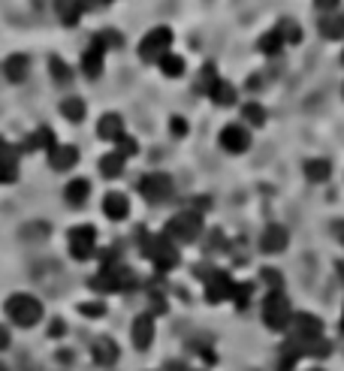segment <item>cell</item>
<instances>
[{
    "label": "cell",
    "instance_id": "cell-26",
    "mask_svg": "<svg viewBox=\"0 0 344 371\" xmlns=\"http://www.w3.org/2000/svg\"><path fill=\"white\" fill-rule=\"evenodd\" d=\"M61 115L67 121H73V124H79V121H85V100H79V97H67L61 103Z\"/></svg>",
    "mask_w": 344,
    "mask_h": 371
},
{
    "label": "cell",
    "instance_id": "cell-30",
    "mask_svg": "<svg viewBox=\"0 0 344 371\" xmlns=\"http://www.w3.org/2000/svg\"><path fill=\"white\" fill-rule=\"evenodd\" d=\"M278 33H281V40L284 43H293V46H299L302 43V28L296 21H290V19H281V24L275 28Z\"/></svg>",
    "mask_w": 344,
    "mask_h": 371
},
{
    "label": "cell",
    "instance_id": "cell-40",
    "mask_svg": "<svg viewBox=\"0 0 344 371\" xmlns=\"http://www.w3.org/2000/svg\"><path fill=\"white\" fill-rule=\"evenodd\" d=\"M170 130H172L175 136H184V133H187V121H184V118H170Z\"/></svg>",
    "mask_w": 344,
    "mask_h": 371
},
{
    "label": "cell",
    "instance_id": "cell-31",
    "mask_svg": "<svg viewBox=\"0 0 344 371\" xmlns=\"http://www.w3.org/2000/svg\"><path fill=\"white\" fill-rule=\"evenodd\" d=\"M257 46H260L263 55H278V52H281V46H284V40H281V33H278V31H269V33L260 36Z\"/></svg>",
    "mask_w": 344,
    "mask_h": 371
},
{
    "label": "cell",
    "instance_id": "cell-29",
    "mask_svg": "<svg viewBox=\"0 0 344 371\" xmlns=\"http://www.w3.org/2000/svg\"><path fill=\"white\" fill-rule=\"evenodd\" d=\"M320 33L326 36V40H341V36H344V19L341 16L320 19Z\"/></svg>",
    "mask_w": 344,
    "mask_h": 371
},
{
    "label": "cell",
    "instance_id": "cell-8",
    "mask_svg": "<svg viewBox=\"0 0 344 371\" xmlns=\"http://www.w3.org/2000/svg\"><path fill=\"white\" fill-rule=\"evenodd\" d=\"M139 194H142L151 206H160L172 197V178L167 172H151V175H142L139 182Z\"/></svg>",
    "mask_w": 344,
    "mask_h": 371
},
{
    "label": "cell",
    "instance_id": "cell-15",
    "mask_svg": "<svg viewBox=\"0 0 344 371\" xmlns=\"http://www.w3.org/2000/svg\"><path fill=\"white\" fill-rule=\"evenodd\" d=\"M287 229L281 226V224H269L266 226V233H263V239H260V251L263 254H281L284 248H287Z\"/></svg>",
    "mask_w": 344,
    "mask_h": 371
},
{
    "label": "cell",
    "instance_id": "cell-9",
    "mask_svg": "<svg viewBox=\"0 0 344 371\" xmlns=\"http://www.w3.org/2000/svg\"><path fill=\"white\" fill-rule=\"evenodd\" d=\"M233 287L236 281L229 278V272H221V268H214V272L206 278V299L212 305H218L224 299H233Z\"/></svg>",
    "mask_w": 344,
    "mask_h": 371
},
{
    "label": "cell",
    "instance_id": "cell-28",
    "mask_svg": "<svg viewBox=\"0 0 344 371\" xmlns=\"http://www.w3.org/2000/svg\"><path fill=\"white\" fill-rule=\"evenodd\" d=\"M48 73H52V82H58V85H70L73 82V70L58 55L48 58Z\"/></svg>",
    "mask_w": 344,
    "mask_h": 371
},
{
    "label": "cell",
    "instance_id": "cell-5",
    "mask_svg": "<svg viewBox=\"0 0 344 371\" xmlns=\"http://www.w3.org/2000/svg\"><path fill=\"white\" fill-rule=\"evenodd\" d=\"M170 46H172V31L170 28H155L145 33V40L139 43V58L145 63H160L163 58L170 55Z\"/></svg>",
    "mask_w": 344,
    "mask_h": 371
},
{
    "label": "cell",
    "instance_id": "cell-3",
    "mask_svg": "<svg viewBox=\"0 0 344 371\" xmlns=\"http://www.w3.org/2000/svg\"><path fill=\"white\" fill-rule=\"evenodd\" d=\"M6 314H9V320H12L16 326L31 329V326L40 323L43 305H40V299L28 296V293H12V296L6 299Z\"/></svg>",
    "mask_w": 344,
    "mask_h": 371
},
{
    "label": "cell",
    "instance_id": "cell-33",
    "mask_svg": "<svg viewBox=\"0 0 344 371\" xmlns=\"http://www.w3.org/2000/svg\"><path fill=\"white\" fill-rule=\"evenodd\" d=\"M241 118H245L251 127H263L266 124V109L260 103H245L241 106Z\"/></svg>",
    "mask_w": 344,
    "mask_h": 371
},
{
    "label": "cell",
    "instance_id": "cell-51",
    "mask_svg": "<svg viewBox=\"0 0 344 371\" xmlns=\"http://www.w3.org/2000/svg\"><path fill=\"white\" fill-rule=\"evenodd\" d=\"M341 19H344V16H341Z\"/></svg>",
    "mask_w": 344,
    "mask_h": 371
},
{
    "label": "cell",
    "instance_id": "cell-44",
    "mask_svg": "<svg viewBox=\"0 0 344 371\" xmlns=\"http://www.w3.org/2000/svg\"><path fill=\"white\" fill-rule=\"evenodd\" d=\"M163 371H187V365L182 360H170L167 365H163Z\"/></svg>",
    "mask_w": 344,
    "mask_h": 371
},
{
    "label": "cell",
    "instance_id": "cell-35",
    "mask_svg": "<svg viewBox=\"0 0 344 371\" xmlns=\"http://www.w3.org/2000/svg\"><path fill=\"white\" fill-rule=\"evenodd\" d=\"M251 293H254V284H236L233 287V302H236V308H248V302H251Z\"/></svg>",
    "mask_w": 344,
    "mask_h": 371
},
{
    "label": "cell",
    "instance_id": "cell-1",
    "mask_svg": "<svg viewBox=\"0 0 344 371\" xmlns=\"http://www.w3.org/2000/svg\"><path fill=\"white\" fill-rule=\"evenodd\" d=\"M142 254H145V260L155 263L157 275L172 272V268L182 263V257H178V251H175L172 239L167 233H163V236H145L142 233Z\"/></svg>",
    "mask_w": 344,
    "mask_h": 371
},
{
    "label": "cell",
    "instance_id": "cell-12",
    "mask_svg": "<svg viewBox=\"0 0 344 371\" xmlns=\"http://www.w3.org/2000/svg\"><path fill=\"white\" fill-rule=\"evenodd\" d=\"M221 145L229 151V155H241L251 145V133L241 124H226L221 130Z\"/></svg>",
    "mask_w": 344,
    "mask_h": 371
},
{
    "label": "cell",
    "instance_id": "cell-21",
    "mask_svg": "<svg viewBox=\"0 0 344 371\" xmlns=\"http://www.w3.org/2000/svg\"><path fill=\"white\" fill-rule=\"evenodd\" d=\"M28 67H31V61L28 55H9L6 63H4V75L9 82H24V75H28Z\"/></svg>",
    "mask_w": 344,
    "mask_h": 371
},
{
    "label": "cell",
    "instance_id": "cell-14",
    "mask_svg": "<svg viewBox=\"0 0 344 371\" xmlns=\"http://www.w3.org/2000/svg\"><path fill=\"white\" fill-rule=\"evenodd\" d=\"M155 341V317L151 314H139L133 320V348L136 350H148Z\"/></svg>",
    "mask_w": 344,
    "mask_h": 371
},
{
    "label": "cell",
    "instance_id": "cell-2",
    "mask_svg": "<svg viewBox=\"0 0 344 371\" xmlns=\"http://www.w3.org/2000/svg\"><path fill=\"white\" fill-rule=\"evenodd\" d=\"M94 293H118V290H133L136 287V272L127 268L124 263H115V266H103L97 272V278L88 281Z\"/></svg>",
    "mask_w": 344,
    "mask_h": 371
},
{
    "label": "cell",
    "instance_id": "cell-43",
    "mask_svg": "<svg viewBox=\"0 0 344 371\" xmlns=\"http://www.w3.org/2000/svg\"><path fill=\"white\" fill-rule=\"evenodd\" d=\"M314 9H320V12H333V9H338V0H317Z\"/></svg>",
    "mask_w": 344,
    "mask_h": 371
},
{
    "label": "cell",
    "instance_id": "cell-46",
    "mask_svg": "<svg viewBox=\"0 0 344 371\" xmlns=\"http://www.w3.org/2000/svg\"><path fill=\"white\" fill-rule=\"evenodd\" d=\"M335 236L344 241V221H338V224H335Z\"/></svg>",
    "mask_w": 344,
    "mask_h": 371
},
{
    "label": "cell",
    "instance_id": "cell-23",
    "mask_svg": "<svg viewBox=\"0 0 344 371\" xmlns=\"http://www.w3.org/2000/svg\"><path fill=\"white\" fill-rule=\"evenodd\" d=\"M209 97H212L214 106H233V103H236V88L229 85V82H224V79H218V82L212 85Z\"/></svg>",
    "mask_w": 344,
    "mask_h": 371
},
{
    "label": "cell",
    "instance_id": "cell-13",
    "mask_svg": "<svg viewBox=\"0 0 344 371\" xmlns=\"http://www.w3.org/2000/svg\"><path fill=\"white\" fill-rule=\"evenodd\" d=\"M290 323H293V335H299V338H320V332H323V323H320V317H314V314H293L290 317Z\"/></svg>",
    "mask_w": 344,
    "mask_h": 371
},
{
    "label": "cell",
    "instance_id": "cell-50",
    "mask_svg": "<svg viewBox=\"0 0 344 371\" xmlns=\"http://www.w3.org/2000/svg\"><path fill=\"white\" fill-rule=\"evenodd\" d=\"M341 63H344V55H341Z\"/></svg>",
    "mask_w": 344,
    "mask_h": 371
},
{
    "label": "cell",
    "instance_id": "cell-4",
    "mask_svg": "<svg viewBox=\"0 0 344 371\" xmlns=\"http://www.w3.org/2000/svg\"><path fill=\"white\" fill-rule=\"evenodd\" d=\"M290 302L284 296V290H269L266 293V302H263V320L266 326H269L272 332H284L290 326Z\"/></svg>",
    "mask_w": 344,
    "mask_h": 371
},
{
    "label": "cell",
    "instance_id": "cell-24",
    "mask_svg": "<svg viewBox=\"0 0 344 371\" xmlns=\"http://www.w3.org/2000/svg\"><path fill=\"white\" fill-rule=\"evenodd\" d=\"M55 12H58V19L67 24V28H75L82 19V4H70V0H58L55 4Z\"/></svg>",
    "mask_w": 344,
    "mask_h": 371
},
{
    "label": "cell",
    "instance_id": "cell-34",
    "mask_svg": "<svg viewBox=\"0 0 344 371\" xmlns=\"http://www.w3.org/2000/svg\"><path fill=\"white\" fill-rule=\"evenodd\" d=\"M214 82H218V75H214V67H212V63H206V67H202V73L197 75V82H194L197 94H209Z\"/></svg>",
    "mask_w": 344,
    "mask_h": 371
},
{
    "label": "cell",
    "instance_id": "cell-49",
    "mask_svg": "<svg viewBox=\"0 0 344 371\" xmlns=\"http://www.w3.org/2000/svg\"><path fill=\"white\" fill-rule=\"evenodd\" d=\"M0 371H6V368H4V365H0Z\"/></svg>",
    "mask_w": 344,
    "mask_h": 371
},
{
    "label": "cell",
    "instance_id": "cell-47",
    "mask_svg": "<svg viewBox=\"0 0 344 371\" xmlns=\"http://www.w3.org/2000/svg\"><path fill=\"white\" fill-rule=\"evenodd\" d=\"M338 329H341V335H344V314H341V323H338Z\"/></svg>",
    "mask_w": 344,
    "mask_h": 371
},
{
    "label": "cell",
    "instance_id": "cell-42",
    "mask_svg": "<svg viewBox=\"0 0 344 371\" xmlns=\"http://www.w3.org/2000/svg\"><path fill=\"white\" fill-rule=\"evenodd\" d=\"M63 332H67V326H63V320H55V323L48 326V338H61Z\"/></svg>",
    "mask_w": 344,
    "mask_h": 371
},
{
    "label": "cell",
    "instance_id": "cell-37",
    "mask_svg": "<svg viewBox=\"0 0 344 371\" xmlns=\"http://www.w3.org/2000/svg\"><path fill=\"white\" fill-rule=\"evenodd\" d=\"M263 281H266V284H269L272 290H281V272H275V268H263Z\"/></svg>",
    "mask_w": 344,
    "mask_h": 371
},
{
    "label": "cell",
    "instance_id": "cell-18",
    "mask_svg": "<svg viewBox=\"0 0 344 371\" xmlns=\"http://www.w3.org/2000/svg\"><path fill=\"white\" fill-rule=\"evenodd\" d=\"M103 211H106V217L109 221H124L127 214H130V199H127L124 194H106L103 197Z\"/></svg>",
    "mask_w": 344,
    "mask_h": 371
},
{
    "label": "cell",
    "instance_id": "cell-45",
    "mask_svg": "<svg viewBox=\"0 0 344 371\" xmlns=\"http://www.w3.org/2000/svg\"><path fill=\"white\" fill-rule=\"evenodd\" d=\"M9 348V332H6V326H0V350H6Z\"/></svg>",
    "mask_w": 344,
    "mask_h": 371
},
{
    "label": "cell",
    "instance_id": "cell-41",
    "mask_svg": "<svg viewBox=\"0 0 344 371\" xmlns=\"http://www.w3.org/2000/svg\"><path fill=\"white\" fill-rule=\"evenodd\" d=\"M226 245V239L221 236V229H214V233L209 236V251H214V248H224Z\"/></svg>",
    "mask_w": 344,
    "mask_h": 371
},
{
    "label": "cell",
    "instance_id": "cell-20",
    "mask_svg": "<svg viewBox=\"0 0 344 371\" xmlns=\"http://www.w3.org/2000/svg\"><path fill=\"white\" fill-rule=\"evenodd\" d=\"M36 148H46V151H55L58 142H55V133L48 127H36L33 136H28L21 142V151H36Z\"/></svg>",
    "mask_w": 344,
    "mask_h": 371
},
{
    "label": "cell",
    "instance_id": "cell-7",
    "mask_svg": "<svg viewBox=\"0 0 344 371\" xmlns=\"http://www.w3.org/2000/svg\"><path fill=\"white\" fill-rule=\"evenodd\" d=\"M94 251H97V229L91 224H82V226H75L70 229V257L73 260H91L94 257Z\"/></svg>",
    "mask_w": 344,
    "mask_h": 371
},
{
    "label": "cell",
    "instance_id": "cell-22",
    "mask_svg": "<svg viewBox=\"0 0 344 371\" xmlns=\"http://www.w3.org/2000/svg\"><path fill=\"white\" fill-rule=\"evenodd\" d=\"M88 194H91V184H88L85 178H73V182L63 187V197H67L70 206H85Z\"/></svg>",
    "mask_w": 344,
    "mask_h": 371
},
{
    "label": "cell",
    "instance_id": "cell-38",
    "mask_svg": "<svg viewBox=\"0 0 344 371\" xmlns=\"http://www.w3.org/2000/svg\"><path fill=\"white\" fill-rule=\"evenodd\" d=\"M79 311L88 317H103L106 314V305L103 302H94V305H79Z\"/></svg>",
    "mask_w": 344,
    "mask_h": 371
},
{
    "label": "cell",
    "instance_id": "cell-39",
    "mask_svg": "<svg viewBox=\"0 0 344 371\" xmlns=\"http://www.w3.org/2000/svg\"><path fill=\"white\" fill-rule=\"evenodd\" d=\"M190 202H194V209H190V211H209L212 209V199L209 197H194V199H190Z\"/></svg>",
    "mask_w": 344,
    "mask_h": 371
},
{
    "label": "cell",
    "instance_id": "cell-6",
    "mask_svg": "<svg viewBox=\"0 0 344 371\" xmlns=\"http://www.w3.org/2000/svg\"><path fill=\"white\" fill-rule=\"evenodd\" d=\"M199 233H202V214H197V211H182V214L170 217V224H167V236L175 241H184V245L197 241Z\"/></svg>",
    "mask_w": 344,
    "mask_h": 371
},
{
    "label": "cell",
    "instance_id": "cell-48",
    "mask_svg": "<svg viewBox=\"0 0 344 371\" xmlns=\"http://www.w3.org/2000/svg\"><path fill=\"white\" fill-rule=\"evenodd\" d=\"M311 371H323V368H311Z\"/></svg>",
    "mask_w": 344,
    "mask_h": 371
},
{
    "label": "cell",
    "instance_id": "cell-10",
    "mask_svg": "<svg viewBox=\"0 0 344 371\" xmlns=\"http://www.w3.org/2000/svg\"><path fill=\"white\" fill-rule=\"evenodd\" d=\"M19 157H21V148L9 145L0 136V184H12L19 178Z\"/></svg>",
    "mask_w": 344,
    "mask_h": 371
},
{
    "label": "cell",
    "instance_id": "cell-11",
    "mask_svg": "<svg viewBox=\"0 0 344 371\" xmlns=\"http://www.w3.org/2000/svg\"><path fill=\"white\" fill-rule=\"evenodd\" d=\"M103 55H106V43L100 40V33H97L82 55V70L88 79H100V73H103Z\"/></svg>",
    "mask_w": 344,
    "mask_h": 371
},
{
    "label": "cell",
    "instance_id": "cell-16",
    "mask_svg": "<svg viewBox=\"0 0 344 371\" xmlns=\"http://www.w3.org/2000/svg\"><path fill=\"white\" fill-rule=\"evenodd\" d=\"M97 136L103 139V142H118V139H124V121H121V115H103V118L97 121Z\"/></svg>",
    "mask_w": 344,
    "mask_h": 371
},
{
    "label": "cell",
    "instance_id": "cell-25",
    "mask_svg": "<svg viewBox=\"0 0 344 371\" xmlns=\"http://www.w3.org/2000/svg\"><path fill=\"white\" fill-rule=\"evenodd\" d=\"M329 172H333L329 160H308V163H305V178L314 182V184H323L329 178Z\"/></svg>",
    "mask_w": 344,
    "mask_h": 371
},
{
    "label": "cell",
    "instance_id": "cell-36",
    "mask_svg": "<svg viewBox=\"0 0 344 371\" xmlns=\"http://www.w3.org/2000/svg\"><path fill=\"white\" fill-rule=\"evenodd\" d=\"M139 151V145H136V139L133 136H124V139H118V155L127 160V157H133Z\"/></svg>",
    "mask_w": 344,
    "mask_h": 371
},
{
    "label": "cell",
    "instance_id": "cell-27",
    "mask_svg": "<svg viewBox=\"0 0 344 371\" xmlns=\"http://www.w3.org/2000/svg\"><path fill=\"white\" fill-rule=\"evenodd\" d=\"M100 172H103L106 178H118V175L124 172V157L118 155V151L103 155V157H100Z\"/></svg>",
    "mask_w": 344,
    "mask_h": 371
},
{
    "label": "cell",
    "instance_id": "cell-32",
    "mask_svg": "<svg viewBox=\"0 0 344 371\" xmlns=\"http://www.w3.org/2000/svg\"><path fill=\"white\" fill-rule=\"evenodd\" d=\"M160 70H163V75H170V79H178V75L184 73V58L182 55H167L160 61Z\"/></svg>",
    "mask_w": 344,
    "mask_h": 371
},
{
    "label": "cell",
    "instance_id": "cell-17",
    "mask_svg": "<svg viewBox=\"0 0 344 371\" xmlns=\"http://www.w3.org/2000/svg\"><path fill=\"white\" fill-rule=\"evenodd\" d=\"M75 160H79V148H75V145H58L55 151H48V163H52L55 172L73 169Z\"/></svg>",
    "mask_w": 344,
    "mask_h": 371
},
{
    "label": "cell",
    "instance_id": "cell-19",
    "mask_svg": "<svg viewBox=\"0 0 344 371\" xmlns=\"http://www.w3.org/2000/svg\"><path fill=\"white\" fill-rule=\"evenodd\" d=\"M91 356L97 365H115V360H118V344H115L112 338H97L94 348H91Z\"/></svg>",
    "mask_w": 344,
    "mask_h": 371
}]
</instances>
